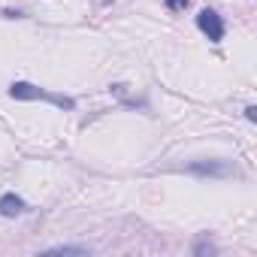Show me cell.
<instances>
[{"mask_svg": "<svg viewBox=\"0 0 257 257\" xmlns=\"http://www.w3.org/2000/svg\"><path fill=\"white\" fill-rule=\"evenodd\" d=\"M10 94H13L16 100H49V103H55V106H61V109H73V100H70V97L40 91V88H34V85H28V82H16V85L10 88Z\"/></svg>", "mask_w": 257, "mask_h": 257, "instance_id": "cell-1", "label": "cell"}, {"mask_svg": "<svg viewBox=\"0 0 257 257\" xmlns=\"http://www.w3.org/2000/svg\"><path fill=\"white\" fill-rule=\"evenodd\" d=\"M197 25H200V31H203L212 43H218V40L224 37V22H221L218 13H212V10H203V13L197 16Z\"/></svg>", "mask_w": 257, "mask_h": 257, "instance_id": "cell-2", "label": "cell"}, {"mask_svg": "<svg viewBox=\"0 0 257 257\" xmlns=\"http://www.w3.org/2000/svg\"><path fill=\"white\" fill-rule=\"evenodd\" d=\"M22 212H25V200H22V197H16V194H7L4 200H0V215L13 218V215H22Z\"/></svg>", "mask_w": 257, "mask_h": 257, "instance_id": "cell-3", "label": "cell"}, {"mask_svg": "<svg viewBox=\"0 0 257 257\" xmlns=\"http://www.w3.org/2000/svg\"><path fill=\"white\" fill-rule=\"evenodd\" d=\"M167 7H170V10H185L188 0H167Z\"/></svg>", "mask_w": 257, "mask_h": 257, "instance_id": "cell-4", "label": "cell"}]
</instances>
